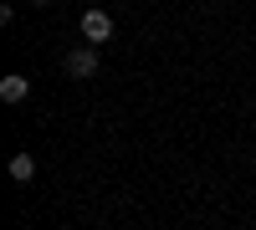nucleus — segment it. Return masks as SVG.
I'll use <instances>...</instances> for the list:
<instances>
[{
	"label": "nucleus",
	"instance_id": "nucleus-1",
	"mask_svg": "<svg viewBox=\"0 0 256 230\" xmlns=\"http://www.w3.org/2000/svg\"><path fill=\"white\" fill-rule=\"evenodd\" d=\"M62 72L67 77H98V46H88V41H82V46H72L67 56H62Z\"/></svg>",
	"mask_w": 256,
	"mask_h": 230
},
{
	"label": "nucleus",
	"instance_id": "nucleus-3",
	"mask_svg": "<svg viewBox=\"0 0 256 230\" xmlns=\"http://www.w3.org/2000/svg\"><path fill=\"white\" fill-rule=\"evenodd\" d=\"M26 97H31V77H20V72L0 77V102H26Z\"/></svg>",
	"mask_w": 256,
	"mask_h": 230
},
{
	"label": "nucleus",
	"instance_id": "nucleus-2",
	"mask_svg": "<svg viewBox=\"0 0 256 230\" xmlns=\"http://www.w3.org/2000/svg\"><path fill=\"white\" fill-rule=\"evenodd\" d=\"M77 31H82L88 46H108V41H113V15H108V10H88Z\"/></svg>",
	"mask_w": 256,
	"mask_h": 230
},
{
	"label": "nucleus",
	"instance_id": "nucleus-5",
	"mask_svg": "<svg viewBox=\"0 0 256 230\" xmlns=\"http://www.w3.org/2000/svg\"><path fill=\"white\" fill-rule=\"evenodd\" d=\"M31 5H52V0H31Z\"/></svg>",
	"mask_w": 256,
	"mask_h": 230
},
{
	"label": "nucleus",
	"instance_id": "nucleus-4",
	"mask_svg": "<svg viewBox=\"0 0 256 230\" xmlns=\"http://www.w3.org/2000/svg\"><path fill=\"white\" fill-rule=\"evenodd\" d=\"M6 169H10V179H16V184H31V179H36V159H31V154H10Z\"/></svg>",
	"mask_w": 256,
	"mask_h": 230
}]
</instances>
